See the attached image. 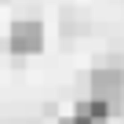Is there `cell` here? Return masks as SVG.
<instances>
[{
  "label": "cell",
  "mask_w": 124,
  "mask_h": 124,
  "mask_svg": "<svg viewBox=\"0 0 124 124\" xmlns=\"http://www.w3.org/2000/svg\"><path fill=\"white\" fill-rule=\"evenodd\" d=\"M73 117H84L88 124H106L113 113H109V106H106V102H99V99H80V102H77V109H73Z\"/></svg>",
  "instance_id": "obj_3"
},
{
  "label": "cell",
  "mask_w": 124,
  "mask_h": 124,
  "mask_svg": "<svg viewBox=\"0 0 124 124\" xmlns=\"http://www.w3.org/2000/svg\"><path fill=\"white\" fill-rule=\"evenodd\" d=\"M58 124H88L84 117H66V120H58Z\"/></svg>",
  "instance_id": "obj_4"
},
{
  "label": "cell",
  "mask_w": 124,
  "mask_h": 124,
  "mask_svg": "<svg viewBox=\"0 0 124 124\" xmlns=\"http://www.w3.org/2000/svg\"><path fill=\"white\" fill-rule=\"evenodd\" d=\"M8 47L15 55H37L44 47V26L37 18H15L8 29Z\"/></svg>",
  "instance_id": "obj_2"
},
{
  "label": "cell",
  "mask_w": 124,
  "mask_h": 124,
  "mask_svg": "<svg viewBox=\"0 0 124 124\" xmlns=\"http://www.w3.org/2000/svg\"><path fill=\"white\" fill-rule=\"evenodd\" d=\"M91 99L106 102L109 113L120 117V109H124V70L117 66V62H113V66L91 70Z\"/></svg>",
  "instance_id": "obj_1"
}]
</instances>
